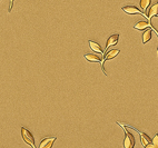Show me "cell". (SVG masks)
<instances>
[{"instance_id": "15", "label": "cell", "mask_w": 158, "mask_h": 148, "mask_svg": "<svg viewBox=\"0 0 158 148\" xmlns=\"http://www.w3.org/2000/svg\"><path fill=\"white\" fill-rule=\"evenodd\" d=\"M13 1H15V0H13Z\"/></svg>"}, {"instance_id": "5", "label": "cell", "mask_w": 158, "mask_h": 148, "mask_svg": "<svg viewBox=\"0 0 158 148\" xmlns=\"http://www.w3.org/2000/svg\"><path fill=\"white\" fill-rule=\"evenodd\" d=\"M56 140V137H46L40 141L39 148H51Z\"/></svg>"}, {"instance_id": "2", "label": "cell", "mask_w": 158, "mask_h": 148, "mask_svg": "<svg viewBox=\"0 0 158 148\" xmlns=\"http://www.w3.org/2000/svg\"><path fill=\"white\" fill-rule=\"evenodd\" d=\"M120 52V50L119 49H110V50H108L104 55V59H103V61H101V68H103V72L107 76V74H106V70H105V61H107V60H110V59H112V58H115L116 56H118V54Z\"/></svg>"}, {"instance_id": "14", "label": "cell", "mask_w": 158, "mask_h": 148, "mask_svg": "<svg viewBox=\"0 0 158 148\" xmlns=\"http://www.w3.org/2000/svg\"><path fill=\"white\" fill-rule=\"evenodd\" d=\"M144 148H158V147H156V146H155V145L153 144V143H150V144L146 145V146H145Z\"/></svg>"}, {"instance_id": "4", "label": "cell", "mask_w": 158, "mask_h": 148, "mask_svg": "<svg viewBox=\"0 0 158 148\" xmlns=\"http://www.w3.org/2000/svg\"><path fill=\"white\" fill-rule=\"evenodd\" d=\"M121 9H123V11H125V13H128V15H143V16H145L146 17V13H144L141 10H139L136 6H132V4H129V6H124Z\"/></svg>"}, {"instance_id": "10", "label": "cell", "mask_w": 158, "mask_h": 148, "mask_svg": "<svg viewBox=\"0 0 158 148\" xmlns=\"http://www.w3.org/2000/svg\"><path fill=\"white\" fill-rule=\"evenodd\" d=\"M132 129H135L136 131H138L136 129V128H134V127H132ZM139 133V135H140V141H141V145H144V147H145L146 145H148L151 143V139H150V137L148 135H146L145 133H141V131H138Z\"/></svg>"}, {"instance_id": "11", "label": "cell", "mask_w": 158, "mask_h": 148, "mask_svg": "<svg viewBox=\"0 0 158 148\" xmlns=\"http://www.w3.org/2000/svg\"><path fill=\"white\" fill-rule=\"evenodd\" d=\"M151 36H153V29H151V28L146 29L145 31H144V34H143V43L146 45V43L151 39Z\"/></svg>"}, {"instance_id": "1", "label": "cell", "mask_w": 158, "mask_h": 148, "mask_svg": "<svg viewBox=\"0 0 158 148\" xmlns=\"http://www.w3.org/2000/svg\"><path fill=\"white\" fill-rule=\"evenodd\" d=\"M21 137L26 144L30 145L32 148H36L34 136H32V134H31L27 128H25V127H21Z\"/></svg>"}, {"instance_id": "8", "label": "cell", "mask_w": 158, "mask_h": 148, "mask_svg": "<svg viewBox=\"0 0 158 148\" xmlns=\"http://www.w3.org/2000/svg\"><path fill=\"white\" fill-rule=\"evenodd\" d=\"M88 43H89L90 49L93 51L97 52V54H100V55H104V49L101 48V46H100L99 43H97V42L94 41V40H89Z\"/></svg>"}, {"instance_id": "9", "label": "cell", "mask_w": 158, "mask_h": 148, "mask_svg": "<svg viewBox=\"0 0 158 148\" xmlns=\"http://www.w3.org/2000/svg\"><path fill=\"white\" fill-rule=\"evenodd\" d=\"M85 59L89 63H101L103 59L100 56H97L95 54H86L85 55Z\"/></svg>"}, {"instance_id": "7", "label": "cell", "mask_w": 158, "mask_h": 148, "mask_svg": "<svg viewBox=\"0 0 158 148\" xmlns=\"http://www.w3.org/2000/svg\"><path fill=\"white\" fill-rule=\"evenodd\" d=\"M155 16H158V2L147 9V13H146V18L149 20H151V18H154Z\"/></svg>"}, {"instance_id": "6", "label": "cell", "mask_w": 158, "mask_h": 148, "mask_svg": "<svg viewBox=\"0 0 158 148\" xmlns=\"http://www.w3.org/2000/svg\"><path fill=\"white\" fill-rule=\"evenodd\" d=\"M118 40H119V34H114L111 35L109 38L107 39V43H106V47H105V50H108V48L111 46H115L118 43Z\"/></svg>"}, {"instance_id": "16", "label": "cell", "mask_w": 158, "mask_h": 148, "mask_svg": "<svg viewBox=\"0 0 158 148\" xmlns=\"http://www.w3.org/2000/svg\"><path fill=\"white\" fill-rule=\"evenodd\" d=\"M157 2H158V1H157Z\"/></svg>"}, {"instance_id": "12", "label": "cell", "mask_w": 158, "mask_h": 148, "mask_svg": "<svg viewBox=\"0 0 158 148\" xmlns=\"http://www.w3.org/2000/svg\"><path fill=\"white\" fill-rule=\"evenodd\" d=\"M150 4H151V0H140V1H139V4H140L141 11L144 13H146L147 9L149 8Z\"/></svg>"}, {"instance_id": "3", "label": "cell", "mask_w": 158, "mask_h": 148, "mask_svg": "<svg viewBox=\"0 0 158 148\" xmlns=\"http://www.w3.org/2000/svg\"><path fill=\"white\" fill-rule=\"evenodd\" d=\"M126 136L124 139V147L125 148H134L135 147V137L132 133H129L128 130L125 131Z\"/></svg>"}, {"instance_id": "13", "label": "cell", "mask_w": 158, "mask_h": 148, "mask_svg": "<svg viewBox=\"0 0 158 148\" xmlns=\"http://www.w3.org/2000/svg\"><path fill=\"white\" fill-rule=\"evenodd\" d=\"M151 143H153V144H154L156 147H158V134H156L154 138L151 139Z\"/></svg>"}]
</instances>
